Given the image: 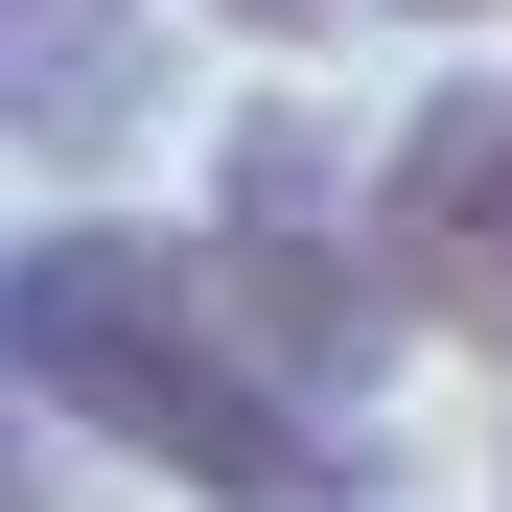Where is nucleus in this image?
I'll return each instance as SVG.
<instances>
[{
  "label": "nucleus",
  "mask_w": 512,
  "mask_h": 512,
  "mask_svg": "<svg viewBox=\"0 0 512 512\" xmlns=\"http://www.w3.org/2000/svg\"><path fill=\"white\" fill-rule=\"evenodd\" d=\"M0 373H24L70 443H117L140 489H187V512H373V419H326L233 326L210 233H117V210L24 233L0 256Z\"/></svg>",
  "instance_id": "1"
},
{
  "label": "nucleus",
  "mask_w": 512,
  "mask_h": 512,
  "mask_svg": "<svg viewBox=\"0 0 512 512\" xmlns=\"http://www.w3.org/2000/svg\"><path fill=\"white\" fill-rule=\"evenodd\" d=\"M210 280H233V326H256L326 419L419 350L396 280H373V163L326 140V117H233V163H210Z\"/></svg>",
  "instance_id": "2"
},
{
  "label": "nucleus",
  "mask_w": 512,
  "mask_h": 512,
  "mask_svg": "<svg viewBox=\"0 0 512 512\" xmlns=\"http://www.w3.org/2000/svg\"><path fill=\"white\" fill-rule=\"evenodd\" d=\"M373 280H396V326H443V350L512 373V94L489 70L373 140Z\"/></svg>",
  "instance_id": "3"
},
{
  "label": "nucleus",
  "mask_w": 512,
  "mask_h": 512,
  "mask_svg": "<svg viewBox=\"0 0 512 512\" xmlns=\"http://www.w3.org/2000/svg\"><path fill=\"white\" fill-rule=\"evenodd\" d=\"M187 94V0H0V140L94 187L117 140H163Z\"/></svg>",
  "instance_id": "4"
},
{
  "label": "nucleus",
  "mask_w": 512,
  "mask_h": 512,
  "mask_svg": "<svg viewBox=\"0 0 512 512\" xmlns=\"http://www.w3.org/2000/svg\"><path fill=\"white\" fill-rule=\"evenodd\" d=\"M0 512H47V396L0 373Z\"/></svg>",
  "instance_id": "5"
},
{
  "label": "nucleus",
  "mask_w": 512,
  "mask_h": 512,
  "mask_svg": "<svg viewBox=\"0 0 512 512\" xmlns=\"http://www.w3.org/2000/svg\"><path fill=\"white\" fill-rule=\"evenodd\" d=\"M210 24H256V47H326V24H350V0H210Z\"/></svg>",
  "instance_id": "6"
},
{
  "label": "nucleus",
  "mask_w": 512,
  "mask_h": 512,
  "mask_svg": "<svg viewBox=\"0 0 512 512\" xmlns=\"http://www.w3.org/2000/svg\"><path fill=\"white\" fill-rule=\"evenodd\" d=\"M396 24H512V0H396Z\"/></svg>",
  "instance_id": "7"
},
{
  "label": "nucleus",
  "mask_w": 512,
  "mask_h": 512,
  "mask_svg": "<svg viewBox=\"0 0 512 512\" xmlns=\"http://www.w3.org/2000/svg\"><path fill=\"white\" fill-rule=\"evenodd\" d=\"M489 466H512V443H489Z\"/></svg>",
  "instance_id": "8"
}]
</instances>
